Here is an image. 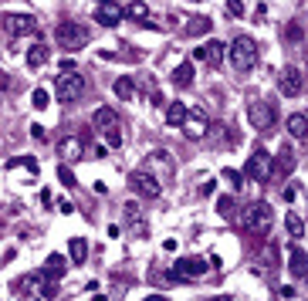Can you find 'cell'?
<instances>
[{"label":"cell","mask_w":308,"mask_h":301,"mask_svg":"<svg viewBox=\"0 0 308 301\" xmlns=\"http://www.w3.org/2000/svg\"><path fill=\"white\" fill-rule=\"evenodd\" d=\"M92 125L102 132V139H105L112 149H119V146H122V119H119L116 109H109V105L95 109V115H92Z\"/></svg>","instance_id":"cell-1"},{"label":"cell","mask_w":308,"mask_h":301,"mask_svg":"<svg viewBox=\"0 0 308 301\" xmlns=\"http://www.w3.org/2000/svg\"><path fill=\"white\" fill-rule=\"evenodd\" d=\"M92 38V31L81 24V20H61L58 27H55V41H58L64 51H78V48H85Z\"/></svg>","instance_id":"cell-2"},{"label":"cell","mask_w":308,"mask_h":301,"mask_svg":"<svg viewBox=\"0 0 308 301\" xmlns=\"http://www.w3.org/2000/svg\"><path fill=\"white\" fill-rule=\"evenodd\" d=\"M257 58H261V51H257V41H254V38H247V34L234 38V44H231V64L237 68V71H250V68L257 64Z\"/></svg>","instance_id":"cell-3"},{"label":"cell","mask_w":308,"mask_h":301,"mask_svg":"<svg viewBox=\"0 0 308 301\" xmlns=\"http://www.w3.org/2000/svg\"><path fill=\"white\" fill-rule=\"evenodd\" d=\"M247 119L257 132H268V129H274V122H278V105H274L271 98H254L247 105Z\"/></svg>","instance_id":"cell-4"},{"label":"cell","mask_w":308,"mask_h":301,"mask_svg":"<svg viewBox=\"0 0 308 301\" xmlns=\"http://www.w3.org/2000/svg\"><path fill=\"white\" fill-rule=\"evenodd\" d=\"M244 173H247L254 183H271V180H274V163H271V152L257 146V149L250 152V159L244 163Z\"/></svg>","instance_id":"cell-5"},{"label":"cell","mask_w":308,"mask_h":301,"mask_svg":"<svg viewBox=\"0 0 308 301\" xmlns=\"http://www.w3.org/2000/svg\"><path fill=\"white\" fill-rule=\"evenodd\" d=\"M241 224H244V230H250V234H268V230H271V207L264 203V200H257V203L244 207Z\"/></svg>","instance_id":"cell-6"},{"label":"cell","mask_w":308,"mask_h":301,"mask_svg":"<svg viewBox=\"0 0 308 301\" xmlns=\"http://www.w3.org/2000/svg\"><path fill=\"white\" fill-rule=\"evenodd\" d=\"M81 92H85V78L78 75V71H61L55 78V95H58V102H64V105L78 102Z\"/></svg>","instance_id":"cell-7"},{"label":"cell","mask_w":308,"mask_h":301,"mask_svg":"<svg viewBox=\"0 0 308 301\" xmlns=\"http://www.w3.org/2000/svg\"><path fill=\"white\" fill-rule=\"evenodd\" d=\"M146 173H153L159 183L173 180V176H176V163H173V156H170L166 149H153L149 156H146Z\"/></svg>","instance_id":"cell-8"},{"label":"cell","mask_w":308,"mask_h":301,"mask_svg":"<svg viewBox=\"0 0 308 301\" xmlns=\"http://www.w3.org/2000/svg\"><path fill=\"white\" fill-rule=\"evenodd\" d=\"M129 186H132L139 196H146V200H156V196L163 193V183L156 180L153 173H146V170H135L132 176H129Z\"/></svg>","instance_id":"cell-9"},{"label":"cell","mask_w":308,"mask_h":301,"mask_svg":"<svg viewBox=\"0 0 308 301\" xmlns=\"http://www.w3.org/2000/svg\"><path fill=\"white\" fill-rule=\"evenodd\" d=\"M207 271H210V264L203 261V257H180L170 278L173 281H186V278H203Z\"/></svg>","instance_id":"cell-10"},{"label":"cell","mask_w":308,"mask_h":301,"mask_svg":"<svg viewBox=\"0 0 308 301\" xmlns=\"http://www.w3.org/2000/svg\"><path fill=\"white\" fill-rule=\"evenodd\" d=\"M3 27L14 38H27V34L38 31V17H31V14H3Z\"/></svg>","instance_id":"cell-11"},{"label":"cell","mask_w":308,"mask_h":301,"mask_svg":"<svg viewBox=\"0 0 308 301\" xmlns=\"http://www.w3.org/2000/svg\"><path fill=\"white\" fill-rule=\"evenodd\" d=\"M278 88H281V95L295 98V95L305 88V75H302L295 64H288V68H281V71H278Z\"/></svg>","instance_id":"cell-12"},{"label":"cell","mask_w":308,"mask_h":301,"mask_svg":"<svg viewBox=\"0 0 308 301\" xmlns=\"http://www.w3.org/2000/svg\"><path fill=\"white\" fill-rule=\"evenodd\" d=\"M180 129H183V135H186V139H193V142H196V139H203V135H207V129H210V125H207V115H203V109H193Z\"/></svg>","instance_id":"cell-13"},{"label":"cell","mask_w":308,"mask_h":301,"mask_svg":"<svg viewBox=\"0 0 308 301\" xmlns=\"http://www.w3.org/2000/svg\"><path fill=\"white\" fill-rule=\"evenodd\" d=\"M193 61H207L213 71L220 68V61H224V44L220 41H207V44H200L196 51H193Z\"/></svg>","instance_id":"cell-14"},{"label":"cell","mask_w":308,"mask_h":301,"mask_svg":"<svg viewBox=\"0 0 308 301\" xmlns=\"http://www.w3.org/2000/svg\"><path fill=\"white\" fill-rule=\"evenodd\" d=\"M95 20L102 24V27H119V24H122V7L112 3V0H105V3L95 10Z\"/></svg>","instance_id":"cell-15"},{"label":"cell","mask_w":308,"mask_h":301,"mask_svg":"<svg viewBox=\"0 0 308 301\" xmlns=\"http://www.w3.org/2000/svg\"><path fill=\"white\" fill-rule=\"evenodd\" d=\"M288 274H291V278H305V274H308V254L298 244L288 247Z\"/></svg>","instance_id":"cell-16"},{"label":"cell","mask_w":308,"mask_h":301,"mask_svg":"<svg viewBox=\"0 0 308 301\" xmlns=\"http://www.w3.org/2000/svg\"><path fill=\"white\" fill-rule=\"evenodd\" d=\"M193 78H196L193 61H183V64H176V68H173V85H176V88H190Z\"/></svg>","instance_id":"cell-17"},{"label":"cell","mask_w":308,"mask_h":301,"mask_svg":"<svg viewBox=\"0 0 308 301\" xmlns=\"http://www.w3.org/2000/svg\"><path fill=\"white\" fill-rule=\"evenodd\" d=\"M288 135L291 139H298V142H308V119L305 115H288Z\"/></svg>","instance_id":"cell-18"},{"label":"cell","mask_w":308,"mask_h":301,"mask_svg":"<svg viewBox=\"0 0 308 301\" xmlns=\"http://www.w3.org/2000/svg\"><path fill=\"white\" fill-rule=\"evenodd\" d=\"M186 115H190V109H186L183 102H170V105H166V125L180 129V125L186 122Z\"/></svg>","instance_id":"cell-19"},{"label":"cell","mask_w":308,"mask_h":301,"mask_svg":"<svg viewBox=\"0 0 308 301\" xmlns=\"http://www.w3.org/2000/svg\"><path fill=\"white\" fill-rule=\"evenodd\" d=\"M48 58H51V48H48V44H31V48H27V58H24V61H27V68H41V64H44Z\"/></svg>","instance_id":"cell-20"},{"label":"cell","mask_w":308,"mask_h":301,"mask_svg":"<svg viewBox=\"0 0 308 301\" xmlns=\"http://www.w3.org/2000/svg\"><path fill=\"white\" fill-rule=\"evenodd\" d=\"M64 267H68V257L64 254H48V261H44V274L48 278H61Z\"/></svg>","instance_id":"cell-21"},{"label":"cell","mask_w":308,"mask_h":301,"mask_svg":"<svg viewBox=\"0 0 308 301\" xmlns=\"http://www.w3.org/2000/svg\"><path fill=\"white\" fill-rule=\"evenodd\" d=\"M183 31H186L190 38H200V34H210V31H213V20H210V17H190Z\"/></svg>","instance_id":"cell-22"},{"label":"cell","mask_w":308,"mask_h":301,"mask_svg":"<svg viewBox=\"0 0 308 301\" xmlns=\"http://www.w3.org/2000/svg\"><path fill=\"white\" fill-rule=\"evenodd\" d=\"M68 254H71L75 264H85V257H88V241L85 237H71L68 241Z\"/></svg>","instance_id":"cell-23"},{"label":"cell","mask_w":308,"mask_h":301,"mask_svg":"<svg viewBox=\"0 0 308 301\" xmlns=\"http://www.w3.org/2000/svg\"><path fill=\"white\" fill-rule=\"evenodd\" d=\"M81 146H85V142H81V139H75V135L58 142V149H61V156H64V159H78V156H81Z\"/></svg>","instance_id":"cell-24"},{"label":"cell","mask_w":308,"mask_h":301,"mask_svg":"<svg viewBox=\"0 0 308 301\" xmlns=\"http://www.w3.org/2000/svg\"><path fill=\"white\" fill-rule=\"evenodd\" d=\"M146 14H149V7H146V0H132V3H129L125 10H122V17H129V20H139V24L146 20Z\"/></svg>","instance_id":"cell-25"},{"label":"cell","mask_w":308,"mask_h":301,"mask_svg":"<svg viewBox=\"0 0 308 301\" xmlns=\"http://www.w3.org/2000/svg\"><path fill=\"white\" fill-rule=\"evenodd\" d=\"M291 166H295V156H291V149H281L278 152V166H274V176L281 180V176H288Z\"/></svg>","instance_id":"cell-26"},{"label":"cell","mask_w":308,"mask_h":301,"mask_svg":"<svg viewBox=\"0 0 308 301\" xmlns=\"http://www.w3.org/2000/svg\"><path fill=\"white\" fill-rule=\"evenodd\" d=\"M116 95H119V98H125V102H129V98L135 95V78H129V75L116 78Z\"/></svg>","instance_id":"cell-27"},{"label":"cell","mask_w":308,"mask_h":301,"mask_svg":"<svg viewBox=\"0 0 308 301\" xmlns=\"http://www.w3.org/2000/svg\"><path fill=\"white\" fill-rule=\"evenodd\" d=\"M234 210H237V200H234V196H227V193H224V196H217V213H220L224 220H231Z\"/></svg>","instance_id":"cell-28"},{"label":"cell","mask_w":308,"mask_h":301,"mask_svg":"<svg viewBox=\"0 0 308 301\" xmlns=\"http://www.w3.org/2000/svg\"><path fill=\"white\" fill-rule=\"evenodd\" d=\"M285 224H288V234H291V237H305V224H302V217H298L295 210L285 217Z\"/></svg>","instance_id":"cell-29"},{"label":"cell","mask_w":308,"mask_h":301,"mask_svg":"<svg viewBox=\"0 0 308 301\" xmlns=\"http://www.w3.org/2000/svg\"><path fill=\"white\" fill-rule=\"evenodd\" d=\"M58 180H61V186H68V189L78 186V180H75V173H71V166H64V163L58 166Z\"/></svg>","instance_id":"cell-30"},{"label":"cell","mask_w":308,"mask_h":301,"mask_svg":"<svg viewBox=\"0 0 308 301\" xmlns=\"http://www.w3.org/2000/svg\"><path fill=\"white\" fill-rule=\"evenodd\" d=\"M31 105H34L38 112H44V109L51 105V98H48V92H44V88H34V95H31Z\"/></svg>","instance_id":"cell-31"},{"label":"cell","mask_w":308,"mask_h":301,"mask_svg":"<svg viewBox=\"0 0 308 301\" xmlns=\"http://www.w3.org/2000/svg\"><path fill=\"white\" fill-rule=\"evenodd\" d=\"M7 166H10V170H17V166H27L31 173H38V159H34V156H20V159H10Z\"/></svg>","instance_id":"cell-32"},{"label":"cell","mask_w":308,"mask_h":301,"mask_svg":"<svg viewBox=\"0 0 308 301\" xmlns=\"http://www.w3.org/2000/svg\"><path fill=\"white\" fill-rule=\"evenodd\" d=\"M224 180H227V183H231L234 189H237L241 183H244V180H241V173H237V170H224Z\"/></svg>","instance_id":"cell-33"},{"label":"cell","mask_w":308,"mask_h":301,"mask_svg":"<svg viewBox=\"0 0 308 301\" xmlns=\"http://www.w3.org/2000/svg\"><path fill=\"white\" fill-rule=\"evenodd\" d=\"M227 10H231V17H244V3L241 0H227Z\"/></svg>","instance_id":"cell-34"},{"label":"cell","mask_w":308,"mask_h":301,"mask_svg":"<svg viewBox=\"0 0 308 301\" xmlns=\"http://www.w3.org/2000/svg\"><path fill=\"white\" fill-rule=\"evenodd\" d=\"M58 210H61V213H75V203H71V200H61Z\"/></svg>","instance_id":"cell-35"},{"label":"cell","mask_w":308,"mask_h":301,"mask_svg":"<svg viewBox=\"0 0 308 301\" xmlns=\"http://www.w3.org/2000/svg\"><path fill=\"white\" fill-rule=\"evenodd\" d=\"M264 14H268V7H264V3H257V7H254V20H264Z\"/></svg>","instance_id":"cell-36"},{"label":"cell","mask_w":308,"mask_h":301,"mask_svg":"<svg viewBox=\"0 0 308 301\" xmlns=\"http://www.w3.org/2000/svg\"><path fill=\"white\" fill-rule=\"evenodd\" d=\"M213 186H217V183H213V180H207V183L200 186V193H203V196H210V193H213Z\"/></svg>","instance_id":"cell-37"},{"label":"cell","mask_w":308,"mask_h":301,"mask_svg":"<svg viewBox=\"0 0 308 301\" xmlns=\"http://www.w3.org/2000/svg\"><path fill=\"white\" fill-rule=\"evenodd\" d=\"M31 135L34 139H44V125H31Z\"/></svg>","instance_id":"cell-38"},{"label":"cell","mask_w":308,"mask_h":301,"mask_svg":"<svg viewBox=\"0 0 308 301\" xmlns=\"http://www.w3.org/2000/svg\"><path fill=\"white\" fill-rule=\"evenodd\" d=\"M146 301H166V298H163V295H149Z\"/></svg>","instance_id":"cell-39"},{"label":"cell","mask_w":308,"mask_h":301,"mask_svg":"<svg viewBox=\"0 0 308 301\" xmlns=\"http://www.w3.org/2000/svg\"><path fill=\"white\" fill-rule=\"evenodd\" d=\"M95 301H109V298H105V295H95Z\"/></svg>","instance_id":"cell-40"},{"label":"cell","mask_w":308,"mask_h":301,"mask_svg":"<svg viewBox=\"0 0 308 301\" xmlns=\"http://www.w3.org/2000/svg\"><path fill=\"white\" fill-rule=\"evenodd\" d=\"M193 3H203V0H193Z\"/></svg>","instance_id":"cell-41"},{"label":"cell","mask_w":308,"mask_h":301,"mask_svg":"<svg viewBox=\"0 0 308 301\" xmlns=\"http://www.w3.org/2000/svg\"><path fill=\"white\" fill-rule=\"evenodd\" d=\"M98 3H105V0H98Z\"/></svg>","instance_id":"cell-42"}]
</instances>
